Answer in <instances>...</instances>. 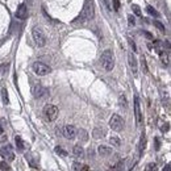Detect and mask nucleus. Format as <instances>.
<instances>
[{"label":"nucleus","instance_id":"4468645a","mask_svg":"<svg viewBox=\"0 0 171 171\" xmlns=\"http://www.w3.org/2000/svg\"><path fill=\"white\" fill-rule=\"evenodd\" d=\"M97 151H99V154L101 157H108L109 154H112V149L109 148V146H104V145L99 146V148H97Z\"/></svg>","mask_w":171,"mask_h":171},{"label":"nucleus","instance_id":"c85d7f7f","mask_svg":"<svg viewBox=\"0 0 171 171\" xmlns=\"http://www.w3.org/2000/svg\"><path fill=\"white\" fill-rule=\"evenodd\" d=\"M145 145H146V140H145V134H142V138H141V143H140V151L142 153L143 149H145Z\"/></svg>","mask_w":171,"mask_h":171},{"label":"nucleus","instance_id":"dca6fc26","mask_svg":"<svg viewBox=\"0 0 171 171\" xmlns=\"http://www.w3.org/2000/svg\"><path fill=\"white\" fill-rule=\"evenodd\" d=\"M14 142H16V146H17V149H19V150H20V151L25 150V143H24L23 138H21L20 136H16V138H14Z\"/></svg>","mask_w":171,"mask_h":171},{"label":"nucleus","instance_id":"cd10ccee","mask_svg":"<svg viewBox=\"0 0 171 171\" xmlns=\"http://www.w3.org/2000/svg\"><path fill=\"white\" fill-rule=\"evenodd\" d=\"M0 171H9V166L7 162H0Z\"/></svg>","mask_w":171,"mask_h":171},{"label":"nucleus","instance_id":"f8f14e48","mask_svg":"<svg viewBox=\"0 0 171 171\" xmlns=\"http://www.w3.org/2000/svg\"><path fill=\"white\" fill-rule=\"evenodd\" d=\"M128 63H129V66H130L133 74H137V70H138V63H137V58H136V55H134L133 53H129V54H128Z\"/></svg>","mask_w":171,"mask_h":171},{"label":"nucleus","instance_id":"423d86ee","mask_svg":"<svg viewBox=\"0 0 171 171\" xmlns=\"http://www.w3.org/2000/svg\"><path fill=\"white\" fill-rule=\"evenodd\" d=\"M43 114L49 121H54L58 117V108L53 104H48V105L43 108Z\"/></svg>","mask_w":171,"mask_h":171},{"label":"nucleus","instance_id":"6ab92c4d","mask_svg":"<svg viewBox=\"0 0 171 171\" xmlns=\"http://www.w3.org/2000/svg\"><path fill=\"white\" fill-rule=\"evenodd\" d=\"M78 134H79V140L82 141V142H86V141L88 140V133H87L84 129H80Z\"/></svg>","mask_w":171,"mask_h":171},{"label":"nucleus","instance_id":"58836bf2","mask_svg":"<svg viewBox=\"0 0 171 171\" xmlns=\"http://www.w3.org/2000/svg\"><path fill=\"white\" fill-rule=\"evenodd\" d=\"M3 132H4V130H3V126L0 125V134H3Z\"/></svg>","mask_w":171,"mask_h":171},{"label":"nucleus","instance_id":"f03ea898","mask_svg":"<svg viewBox=\"0 0 171 171\" xmlns=\"http://www.w3.org/2000/svg\"><path fill=\"white\" fill-rule=\"evenodd\" d=\"M100 63H101L103 68L105 71H112L114 67V54L113 51L107 49L101 53V57H100Z\"/></svg>","mask_w":171,"mask_h":171},{"label":"nucleus","instance_id":"4be33fe9","mask_svg":"<svg viewBox=\"0 0 171 171\" xmlns=\"http://www.w3.org/2000/svg\"><path fill=\"white\" fill-rule=\"evenodd\" d=\"M123 166H124V163L123 162H117L116 165H113L111 168H109L108 171H123Z\"/></svg>","mask_w":171,"mask_h":171},{"label":"nucleus","instance_id":"f704fd0d","mask_svg":"<svg viewBox=\"0 0 171 171\" xmlns=\"http://www.w3.org/2000/svg\"><path fill=\"white\" fill-rule=\"evenodd\" d=\"M159 148H161V143H159V138H155V149H157V150H159Z\"/></svg>","mask_w":171,"mask_h":171},{"label":"nucleus","instance_id":"7ed1b4c3","mask_svg":"<svg viewBox=\"0 0 171 171\" xmlns=\"http://www.w3.org/2000/svg\"><path fill=\"white\" fill-rule=\"evenodd\" d=\"M32 36H33V40L38 48H43L45 46L46 37H45V33L42 32V29L40 26H34L33 30H32Z\"/></svg>","mask_w":171,"mask_h":171},{"label":"nucleus","instance_id":"1a4fd4ad","mask_svg":"<svg viewBox=\"0 0 171 171\" xmlns=\"http://www.w3.org/2000/svg\"><path fill=\"white\" fill-rule=\"evenodd\" d=\"M134 114H136V121L140 125L142 123V116H141V108H140V100L138 96H134Z\"/></svg>","mask_w":171,"mask_h":171},{"label":"nucleus","instance_id":"ea45409f","mask_svg":"<svg viewBox=\"0 0 171 171\" xmlns=\"http://www.w3.org/2000/svg\"><path fill=\"white\" fill-rule=\"evenodd\" d=\"M33 171H34V170H33Z\"/></svg>","mask_w":171,"mask_h":171},{"label":"nucleus","instance_id":"f3484780","mask_svg":"<svg viewBox=\"0 0 171 171\" xmlns=\"http://www.w3.org/2000/svg\"><path fill=\"white\" fill-rule=\"evenodd\" d=\"M104 134H105V132L101 128H95V130L92 132V136H94L95 138H101V137H104Z\"/></svg>","mask_w":171,"mask_h":171},{"label":"nucleus","instance_id":"c9c22d12","mask_svg":"<svg viewBox=\"0 0 171 171\" xmlns=\"http://www.w3.org/2000/svg\"><path fill=\"white\" fill-rule=\"evenodd\" d=\"M120 103H121V104L124 103V107H126V100H125V96H120Z\"/></svg>","mask_w":171,"mask_h":171},{"label":"nucleus","instance_id":"39448f33","mask_svg":"<svg viewBox=\"0 0 171 171\" xmlns=\"http://www.w3.org/2000/svg\"><path fill=\"white\" fill-rule=\"evenodd\" d=\"M32 68H33V71L36 72L38 77H43V75H48L49 72L51 71V68L49 67L48 65L42 63V62H34L33 66H32Z\"/></svg>","mask_w":171,"mask_h":171},{"label":"nucleus","instance_id":"a211bd4d","mask_svg":"<svg viewBox=\"0 0 171 171\" xmlns=\"http://www.w3.org/2000/svg\"><path fill=\"white\" fill-rule=\"evenodd\" d=\"M90 167L87 165H80V163H74V171H88Z\"/></svg>","mask_w":171,"mask_h":171},{"label":"nucleus","instance_id":"aec40b11","mask_svg":"<svg viewBox=\"0 0 171 171\" xmlns=\"http://www.w3.org/2000/svg\"><path fill=\"white\" fill-rule=\"evenodd\" d=\"M1 97H3L4 104H9V97H8V91H7V88H1Z\"/></svg>","mask_w":171,"mask_h":171},{"label":"nucleus","instance_id":"72a5a7b5","mask_svg":"<svg viewBox=\"0 0 171 171\" xmlns=\"http://www.w3.org/2000/svg\"><path fill=\"white\" fill-rule=\"evenodd\" d=\"M154 24H155V26H157V28L159 29V30H162V32H165V30H166V29H165V26H163L162 24L159 23V21H155V23H154Z\"/></svg>","mask_w":171,"mask_h":171},{"label":"nucleus","instance_id":"7c9ffc66","mask_svg":"<svg viewBox=\"0 0 171 171\" xmlns=\"http://www.w3.org/2000/svg\"><path fill=\"white\" fill-rule=\"evenodd\" d=\"M128 21H129V25H134L136 24V19L133 17V14H128Z\"/></svg>","mask_w":171,"mask_h":171},{"label":"nucleus","instance_id":"412c9836","mask_svg":"<svg viewBox=\"0 0 171 171\" xmlns=\"http://www.w3.org/2000/svg\"><path fill=\"white\" fill-rule=\"evenodd\" d=\"M109 142H111L112 146H116V148H119V146L121 145V141H120L119 137H111V138H109Z\"/></svg>","mask_w":171,"mask_h":171},{"label":"nucleus","instance_id":"9d476101","mask_svg":"<svg viewBox=\"0 0 171 171\" xmlns=\"http://www.w3.org/2000/svg\"><path fill=\"white\" fill-rule=\"evenodd\" d=\"M16 17L17 19H20V20H25L26 17H28V8H26V6L24 3L17 7Z\"/></svg>","mask_w":171,"mask_h":171},{"label":"nucleus","instance_id":"a878e982","mask_svg":"<svg viewBox=\"0 0 171 171\" xmlns=\"http://www.w3.org/2000/svg\"><path fill=\"white\" fill-rule=\"evenodd\" d=\"M145 171H157V165H155V163H149V165L146 166Z\"/></svg>","mask_w":171,"mask_h":171},{"label":"nucleus","instance_id":"20e7f679","mask_svg":"<svg viewBox=\"0 0 171 171\" xmlns=\"http://www.w3.org/2000/svg\"><path fill=\"white\" fill-rule=\"evenodd\" d=\"M109 126L112 130L114 132H120L123 130L124 128V120L120 114H112V117L109 119Z\"/></svg>","mask_w":171,"mask_h":171},{"label":"nucleus","instance_id":"f257e3e1","mask_svg":"<svg viewBox=\"0 0 171 171\" xmlns=\"http://www.w3.org/2000/svg\"><path fill=\"white\" fill-rule=\"evenodd\" d=\"M94 17H95L94 0H86L82 12H80V14L74 20V23H86V21H88V20H92Z\"/></svg>","mask_w":171,"mask_h":171},{"label":"nucleus","instance_id":"9b49d317","mask_svg":"<svg viewBox=\"0 0 171 171\" xmlns=\"http://www.w3.org/2000/svg\"><path fill=\"white\" fill-rule=\"evenodd\" d=\"M46 92H48V90L43 88L41 84H34L33 88H32V94H33L34 97H42Z\"/></svg>","mask_w":171,"mask_h":171},{"label":"nucleus","instance_id":"bb28decb","mask_svg":"<svg viewBox=\"0 0 171 171\" xmlns=\"http://www.w3.org/2000/svg\"><path fill=\"white\" fill-rule=\"evenodd\" d=\"M161 59H162L163 65H166V66L168 65V54H165V53H162V54H161Z\"/></svg>","mask_w":171,"mask_h":171},{"label":"nucleus","instance_id":"0eeeda50","mask_svg":"<svg viewBox=\"0 0 171 171\" xmlns=\"http://www.w3.org/2000/svg\"><path fill=\"white\" fill-rule=\"evenodd\" d=\"M0 154H1V157L7 161H13L14 159V153H13V149H12L11 145H4L3 148L0 149Z\"/></svg>","mask_w":171,"mask_h":171},{"label":"nucleus","instance_id":"5701e85b","mask_svg":"<svg viewBox=\"0 0 171 171\" xmlns=\"http://www.w3.org/2000/svg\"><path fill=\"white\" fill-rule=\"evenodd\" d=\"M146 11H148L149 13L151 14V16H154V17H159V13H158V11H155V9H154L153 7H150V6H149L148 8H146Z\"/></svg>","mask_w":171,"mask_h":171},{"label":"nucleus","instance_id":"e433bc0d","mask_svg":"<svg viewBox=\"0 0 171 171\" xmlns=\"http://www.w3.org/2000/svg\"><path fill=\"white\" fill-rule=\"evenodd\" d=\"M163 171H170V165H168V163L165 166V167H163Z\"/></svg>","mask_w":171,"mask_h":171},{"label":"nucleus","instance_id":"ddd939ff","mask_svg":"<svg viewBox=\"0 0 171 171\" xmlns=\"http://www.w3.org/2000/svg\"><path fill=\"white\" fill-rule=\"evenodd\" d=\"M26 161H28V163L32 166L33 168H37L38 166V157H36V155H32V154H26Z\"/></svg>","mask_w":171,"mask_h":171},{"label":"nucleus","instance_id":"c756f323","mask_svg":"<svg viewBox=\"0 0 171 171\" xmlns=\"http://www.w3.org/2000/svg\"><path fill=\"white\" fill-rule=\"evenodd\" d=\"M128 41H129V45H130L132 49H133V53H136V51H137V48H136V43H134V41L132 40L130 37H128Z\"/></svg>","mask_w":171,"mask_h":171},{"label":"nucleus","instance_id":"4c0bfd02","mask_svg":"<svg viewBox=\"0 0 171 171\" xmlns=\"http://www.w3.org/2000/svg\"><path fill=\"white\" fill-rule=\"evenodd\" d=\"M143 33H145V34H146V36H148V38H153V37H151V34H150V33H149V32H143Z\"/></svg>","mask_w":171,"mask_h":171},{"label":"nucleus","instance_id":"2eb2a0df","mask_svg":"<svg viewBox=\"0 0 171 171\" xmlns=\"http://www.w3.org/2000/svg\"><path fill=\"white\" fill-rule=\"evenodd\" d=\"M72 153H74V155L78 158L84 157V149H83L80 145H75L74 148H72Z\"/></svg>","mask_w":171,"mask_h":171},{"label":"nucleus","instance_id":"2f4dec72","mask_svg":"<svg viewBox=\"0 0 171 171\" xmlns=\"http://www.w3.org/2000/svg\"><path fill=\"white\" fill-rule=\"evenodd\" d=\"M113 9L114 11L120 9V0H113Z\"/></svg>","mask_w":171,"mask_h":171},{"label":"nucleus","instance_id":"b1692460","mask_svg":"<svg viewBox=\"0 0 171 171\" xmlns=\"http://www.w3.org/2000/svg\"><path fill=\"white\" fill-rule=\"evenodd\" d=\"M132 9H133V12H134L136 16H142V12H141L140 7L137 6V4H133V6H132Z\"/></svg>","mask_w":171,"mask_h":171},{"label":"nucleus","instance_id":"393cba45","mask_svg":"<svg viewBox=\"0 0 171 171\" xmlns=\"http://www.w3.org/2000/svg\"><path fill=\"white\" fill-rule=\"evenodd\" d=\"M55 153L59 154V155H62V157H67V151L63 150L62 148H59V146H57V148H55Z\"/></svg>","mask_w":171,"mask_h":171},{"label":"nucleus","instance_id":"473e14b6","mask_svg":"<svg viewBox=\"0 0 171 171\" xmlns=\"http://www.w3.org/2000/svg\"><path fill=\"white\" fill-rule=\"evenodd\" d=\"M168 129H170V126H168V123L162 124V126H161V130H162V132H168Z\"/></svg>","mask_w":171,"mask_h":171},{"label":"nucleus","instance_id":"6e6552de","mask_svg":"<svg viewBox=\"0 0 171 171\" xmlns=\"http://www.w3.org/2000/svg\"><path fill=\"white\" fill-rule=\"evenodd\" d=\"M62 132H63V136L67 140H74L75 136H77V129H75L74 125H65Z\"/></svg>","mask_w":171,"mask_h":171}]
</instances>
